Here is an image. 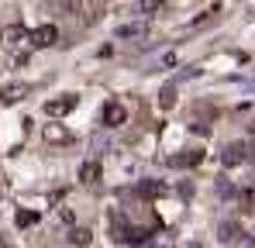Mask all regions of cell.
Listing matches in <instances>:
<instances>
[{"label":"cell","mask_w":255,"mask_h":248,"mask_svg":"<svg viewBox=\"0 0 255 248\" xmlns=\"http://www.w3.org/2000/svg\"><path fill=\"white\" fill-rule=\"evenodd\" d=\"M76 104H80V97L66 93V97H59V100H48V104H45V114H48V118H66Z\"/></svg>","instance_id":"cell-2"},{"label":"cell","mask_w":255,"mask_h":248,"mask_svg":"<svg viewBox=\"0 0 255 248\" xmlns=\"http://www.w3.org/2000/svg\"><path fill=\"white\" fill-rule=\"evenodd\" d=\"M55 38H59V31H55L52 24H42V28L31 31V45H35V48H48V45H55Z\"/></svg>","instance_id":"cell-3"},{"label":"cell","mask_w":255,"mask_h":248,"mask_svg":"<svg viewBox=\"0 0 255 248\" xmlns=\"http://www.w3.org/2000/svg\"><path fill=\"white\" fill-rule=\"evenodd\" d=\"M238 204H242V210H245V214H252V210H255V197L249 193V190H245V193L238 197Z\"/></svg>","instance_id":"cell-11"},{"label":"cell","mask_w":255,"mask_h":248,"mask_svg":"<svg viewBox=\"0 0 255 248\" xmlns=\"http://www.w3.org/2000/svg\"><path fill=\"white\" fill-rule=\"evenodd\" d=\"M159 3H162V0H141V7H145V10H155Z\"/></svg>","instance_id":"cell-15"},{"label":"cell","mask_w":255,"mask_h":248,"mask_svg":"<svg viewBox=\"0 0 255 248\" xmlns=\"http://www.w3.org/2000/svg\"><path fill=\"white\" fill-rule=\"evenodd\" d=\"M80 179H83L86 186H93V183L100 179V162H86L83 169H80Z\"/></svg>","instance_id":"cell-6"},{"label":"cell","mask_w":255,"mask_h":248,"mask_svg":"<svg viewBox=\"0 0 255 248\" xmlns=\"http://www.w3.org/2000/svg\"><path fill=\"white\" fill-rule=\"evenodd\" d=\"M249 134H252V145H255V124H252V127H249Z\"/></svg>","instance_id":"cell-16"},{"label":"cell","mask_w":255,"mask_h":248,"mask_svg":"<svg viewBox=\"0 0 255 248\" xmlns=\"http://www.w3.org/2000/svg\"><path fill=\"white\" fill-rule=\"evenodd\" d=\"M17 224H35V214H17Z\"/></svg>","instance_id":"cell-14"},{"label":"cell","mask_w":255,"mask_h":248,"mask_svg":"<svg viewBox=\"0 0 255 248\" xmlns=\"http://www.w3.org/2000/svg\"><path fill=\"white\" fill-rule=\"evenodd\" d=\"M200 159H204V152H197V148H193L190 155H172L169 162H172V165H197Z\"/></svg>","instance_id":"cell-7"},{"label":"cell","mask_w":255,"mask_h":248,"mask_svg":"<svg viewBox=\"0 0 255 248\" xmlns=\"http://www.w3.org/2000/svg\"><path fill=\"white\" fill-rule=\"evenodd\" d=\"M252 155H255V145H252V141H231V145L224 148V155H221V159H224V165H242V162H249Z\"/></svg>","instance_id":"cell-1"},{"label":"cell","mask_w":255,"mask_h":248,"mask_svg":"<svg viewBox=\"0 0 255 248\" xmlns=\"http://www.w3.org/2000/svg\"><path fill=\"white\" fill-rule=\"evenodd\" d=\"M141 31H145V28H141V24H125V28H121V31H118V35H121V38H138V35H141Z\"/></svg>","instance_id":"cell-9"},{"label":"cell","mask_w":255,"mask_h":248,"mask_svg":"<svg viewBox=\"0 0 255 248\" xmlns=\"http://www.w3.org/2000/svg\"><path fill=\"white\" fill-rule=\"evenodd\" d=\"M69 242H73V245H90V231H86V228L73 231V235H69Z\"/></svg>","instance_id":"cell-10"},{"label":"cell","mask_w":255,"mask_h":248,"mask_svg":"<svg viewBox=\"0 0 255 248\" xmlns=\"http://www.w3.org/2000/svg\"><path fill=\"white\" fill-rule=\"evenodd\" d=\"M125 118H128V111L121 107V104H107V107H104V124H107V127L125 124Z\"/></svg>","instance_id":"cell-5"},{"label":"cell","mask_w":255,"mask_h":248,"mask_svg":"<svg viewBox=\"0 0 255 248\" xmlns=\"http://www.w3.org/2000/svg\"><path fill=\"white\" fill-rule=\"evenodd\" d=\"M0 38H3V45H10V48H14V45H21V41H31V35H28L21 24H7V28L0 31Z\"/></svg>","instance_id":"cell-4"},{"label":"cell","mask_w":255,"mask_h":248,"mask_svg":"<svg viewBox=\"0 0 255 248\" xmlns=\"http://www.w3.org/2000/svg\"><path fill=\"white\" fill-rule=\"evenodd\" d=\"M17 97H24V86H7V90L0 93V100H3V104H14Z\"/></svg>","instance_id":"cell-8"},{"label":"cell","mask_w":255,"mask_h":248,"mask_svg":"<svg viewBox=\"0 0 255 248\" xmlns=\"http://www.w3.org/2000/svg\"><path fill=\"white\" fill-rule=\"evenodd\" d=\"M138 190H141V193H145V197H155V193H159V190H162V183H141V186H138Z\"/></svg>","instance_id":"cell-13"},{"label":"cell","mask_w":255,"mask_h":248,"mask_svg":"<svg viewBox=\"0 0 255 248\" xmlns=\"http://www.w3.org/2000/svg\"><path fill=\"white\" fill-rule=\"evenodd\" d=\"M172 104H176V90H172V86H166V90H162V107L169 111Z\"/></svg>","instance_id":"cell-12"}]
</instances>
